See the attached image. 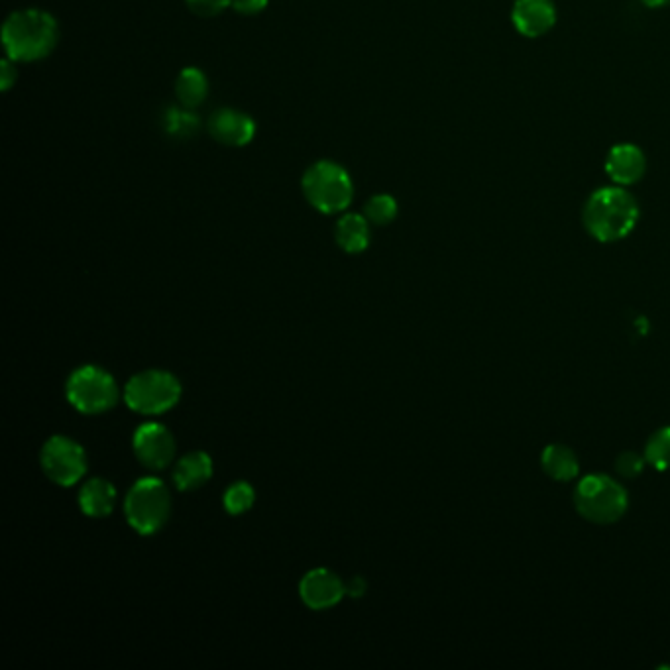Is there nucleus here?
I'll return each mask as SVG.
<instances>
[{
	"mask_svg": "<svg viewBox=\"0 0 670 670\" xmlns=\"http://www.w3.org/2000/svg\"><path fill=\"white\" fill-rule=\"evenodd\" d=\"M59 44L56 18L40 8H22L2 24V48L16 63H34L54 54Z\"/></svg>",
	"mask_w": 670,
	"mask_h": 670,
	"instance_id": "1",
	"label": "nucleus"
},
{
	"mask_svg": "<svg viewBox=\"0 0 670 670\" xmlns=\"http://www.w3.org/2000/svg\"><path fill=\"white\" fill-rule=\"evenodd\" d=\"M588 234L604 244L627 238L639 223V203L621 185H606L596 189L582 213Z\"/></svg>",
	"mask_w": 670,
	"mask_h": 670,
	"instance_id": "2",
	"label": "nucleus"
},
{
	"mask_svg": "<svg viewBox=\"0 0 670 670\" xmlns=\"http://www.w3.org/2000/svg\"><path fill=\"white\" fill-rule=\"evenodd\" d=\"M301 189L307 203L323 213H344L354 201V181L346 168L331 160H319L305 169Z\"/></svg>",
	"mask_w": 670,
	"mask_h": 670,
	"instance_id": "3",
	"label": "nucleus"
},
{
	"mask_svg": "<svg viewBox=\"0 0 670 670\" xmlns=\"http://www.w3.org/2000/svg\"><path fill=\"white\" fill-rule=\"evenodd\" d=\"M576 511L598 525H610L627 511V492L614 478L592 474L578 482L574 490Z\"/></svg>",
	"mask_w": 670,
	"mask_h": 670,
	"instance_id": "4",
	"label": "nucleus"
},
{
	"mask_svg": "<svg viewBox=\"0 0 670 670\" xmlns=\"http://www.w3.org/2000/svg\"><path fill=\"white\" fill-rule=\"evenodd\" d=\"M126 519L130 527L140 535L158 533L169 519L171 498L168 486L158 478H142L138 480L124 503Z\"/></svg>",
	"mask_w": 670,
	"mask_h": 670,
	"instance_id": "5",
	"label": "nucleus"
},
{
	"mask_svg": "<svg viewBox=\"0 0 670 670\" xmlns=\"http://www.w3.org/2000/svg\"><path fill=\"white\" fill-rule=\"evenodd\" d=\"M181 397L179 380L164 370L140 372L126 384L128 407L142 415H158L171 409Z\"/></svg>",
	"mask_w": 670,
	"mask_h": 670,
	"instance_id": "6",
	"label": "nucleus"
},
{
	"mask_svg": "<svg viewBox=\"0 0 670 670\" xmlns=\"http://www.w3.org/2000/svg\"><path fill=\"white\" fill-rule=\"evenodd\" d=\"M67 399L81 413H105L118 401V386L107 370L83 366L67 380Z\"/></svg>",
	"mask_w": 670,
	"mask_h": 670,
	"instance_id": "7",
	"label": "nucleus"
},
{
	"mask_svg": "<svg viewBox=\"0 0 670 670\" xmlns=\"http://www.w3.org/2000/svg\"><path fill=\"white\" fill-rule=\"evenodd\" d=\"M42 468L57 486H73L87 472V454L69 437H52L42 448Z\"/></svg>",
	"mask_w": 670,
	"mask_h": 670,
	"instance_id": "8",
	"label": "nucleus"
},
{
	"mask_svg": "<svg viewBox=\"0 0 670 670\" xmlns=\"http://www.w3.org/2000/svg\"><path fill=\"white\" fill-rule=\"evenodd\" d=\"M134 452L146 468L164 470L175 456L173 435L160 423H146L136 429Z\"/></svg>",
	"mask_w": 670,
	"mask_h": 670,
	"instance_id": "9",
	"label": "nucleus"
},
{
	"mask_svg": "<svg viewBox=\"0 0 670 670\" xmlns=\"http://www.w3.org/2000/svg\"><path fill=\"white\" fill-rule=\"evenodd\" d=\"M557 6L553 0H515L511 22L515 30L529 40L549 34L557 24Z\"/></svg>",
	"mask_w": 670,
	"mask_h": 670,
	"instance_id": "10",
	"label": "nucleus"
},
{
	"mask_svg": "<svg viewBox=\"0 0 670 670\" xmlns=\"http://www.w3.org/2000/svg\"><path fill=\"white\" fill-rule=\"evenodd\" d=\"M209 134L228 148H244L256 136V120L236 109H219L209 116Z\"/></svg>",
	"mask_w": 670,
	"mask_h": 670,
	"instance_id": "11",
	"label": "nucleus"
},
{
	"mask_svg": "<svg viewBox=\"0 0 670 670\" xmlns=\"http://www.w3.org/2000/svg\"><path fill=\"white\" fill-rule=\"evenodd\" d=\"M299 594L311 610H329L342 600L346 586L335 572L327 568H315L303 576Z\"/></svg>",
	"mask_w": 670,
	"mask_h": 670,
	"instance_id": "12",
	"label": "nucleus"
},
{
	"mask_svg": "<svg viewBox=\"0 0 670 670\" xmlns=\"http://www.w3.org/2000/svg\"><path fill=\"white\" fill-rule=\"evenodd\" d=\"M604 169L615 185L627 187L643 179L647 171V158L637 144L621 142V144H615L614 148L608 152Z\"/></svg>",
	"mask_w": 670,
	"mask_h": 670,
	"instance_id": "13",
	"label": "nucleus"
},
{
	"mask_svg": "<svg viewBox=\"0 0 670 670\" xmlns=\"http://www.w3.org/2000/svg\"><path fill=\"white\" fill-rule=\"evenodd\" d=\"M211 476H213V460L205 452L185 454L173 470V482L181 492L199 490L211 480Z\"/></svg>",
	"mask_w": 670,
	"mask_h": 670,
	"instance_id": "14",
	"label": "nucleus"
},
{
	"mask_svg": "<svg viewBox=\"0 0 670 670\" xmlns=\"http://www.w3.org/2000/svg\"><path fill=\"white\" fill-rule=\"evenodd\" d=\"M336 244L346 254H360L370 246V221L358 213H346L335 226Z\"/></svg>",
	"mask_w": 670,
	"mask_h": 670,
	"instance_id": "15",
	"label": "nucleus"
},
{
	"mask_svg": "<svg viewBox=\"0 0 670 670\" xmlns=\"http://www.w3.org/2000/svg\"><path fill=\"white\" fill-rule=\"evenodd\" d=\"M173 89L179 105L195 111L207 101L209 79L199 67H185L179 71Z\"/></svg>",
	"mask_w": 670,
	"mask_h": 670,
	"instance_id": "16",
	"label": "nucleus"
},
{
	"mask_svg": "<svg viewBox=\"0 0 670 670\" xmlns=\"http://www.w3.org/2000/svg\"><path fill=\"white\" fill-rule=\"evenodd\" d=\"M116 502V490L111 482L103 478L89 480L79 494V505L89 517H107L111 515Z\"/></svg>",
	"mask_w": 670,
	"mask_h": 670,
	"instance_id": "17",
	"label": "nucleus"
},
{
	"mask_svg": "<svg viewBox=\"0 0 670 670\" xmlns=\"http://www.w3.org/2000/svg\"><path fill=\"white\" fill-rule=\"evenodd\" d=\"M541 466L545 474L557 482H570L578 476V458L572 448L564 445H549L541 454Z\"/></svg>",
	"mask_w": 670,
	"mask_h": 670,
	"instance_id": "18",
	"label": "nucleus"
},
{
	"mask_svg": "<svg viewBox=\"0 0 670 670\" xmlns=\"http://www.w3.org/2000/svg\"><path fill=\"white\" fill-rule=\"evenodd\" d=\"M162 126L166 134L177 140L193 138L201 128V118L187 107H169L162 116Z\"/></svg>",
	"mask_w": 670,
	"mask_h": 670,
	"instance_id": "19",
	"label": "nucleus"
},
{
	"mask_svg": "<svg viewBox=\"0 0 670 670\" xmlns=\"http://www.w3.org/2000/svg\"><path fill=\"white\" fill-rule=\"evenodd\" d=\"M397 201L388 195V193H380V195H372L366 205H364V217L370 221V224L376 226H388L397 219Z\"/></svg>",
	"mask_w": 670,
	"mask_h": 670,
	"instance_id": "20",
	"label": "nucleus"
},
{
	"mask_svg": "<svg viewBox=\"0 0 670 670\" xmlns=\"http://www.w3.org/2000/svg\"><path fill=\"white\" fill-rule=\"evenodd\" d=\"M645 460L657 468L659 472H665L670 468V427L659 429L645 447Z\"/></svg>",
	"mask_w": 670,
	"mask_h": 670,
	"instance_id": "21",
	"label": "nucleus"
},
{
	"mask_svg": "<svg viewBox=\"0 0 670 670\" xmlns=\"http://www.w3.org/2000/svg\"><path fill=\"white\" fill-rule=\"evenodd\" d=\"M254 498H256V492L250 484L236 482L224 494V507L230 515H240L254 505Z\"/></svg>",
	"mask_w": 670,
	"mask_h": 670,
	"instance_id": "22",
	"label": "nucleus"
},
{
	"mask_svg": "<svg viewBox=\"0 0 670 670\" xmlns=\"http://www.w3.org/2000/svg\"><path fill=\"white\" fill-rule=\"evenodd\" d=\"M185 4L199 18H215L230 8V0H185Z\"/></svg>",
	"mask_w": 670,
	"mask_h": 670,
	"instance_id": "23",
	"label": "nucleus"
},
{
	"mask_svg": "<svg viewBox=\"0 0 670 670\" xmlns=\"http://www.w3.org/2000/svg\"><path fill=\"white\" fill-rule=\"evenodd\" d=\"M645 462H647V460H645L643 456L635 454V452H623V454L617 456V460H615V468H617V472H619L621 476H625V478H635V476H639V474L643 472Z\"/></svg>",
	"mask_w": 670,
	"mask_h": 670,
	"instance_id": "24",
	"label": "nucleus"
},
{
	"mask_svg": "<svg viewBox=\"0 0 670 670\" xmlns=\"http://www.w3.org/2000/svg\"><path fill=\"white\" fill-rule=\"evenodd\" d=\"M270 0H230V8H234L242 16H256L268 8Z\"/></svg>",
	"mask_w": 670,
	"mask_h": 670,
	"instance_id": "25",
	"label": "nucleus"
},
{
	"mask_svg": "<svg viewBox=\"0 0 670 670\" xmlns=\"http://www.w3.org/2000/svg\"><path fill=\"white\" fill-rule=\"evenodd\" d=\"M18 79V71H16V61H12L10 57H4L0 63V89L8 91Z\"/></svg>",
	"mask_w": 670,
	"mask_h": 670,
	"instance_id": "26",
	"label": "nucleus"
},
{
	"mask_svg": "<svg viewBox=\"0 0 670 670\" xmlns=\"http://www.w3.org/2000/svg\"><path fill=\"white\" fill-rule=\"evenodd\" d=\"M366 580L362 578V576H354L350 582H348V586H346V594L348 596H352V598H360V596H364V592H366Z\"/></svg>",
	"mask_w": 670,
	"mask_h": 670,
	"instance_id": "27",
	"label": "nucleus"
},
{
	"mask_svg": "<svg viewBox=\"0 0 670 670\" xmlns=\"http://www.w3.org/2000/svg\"><path fill=\"white\" fill-rule=\"evenodd\" d=\"M647 8H663V6H669L670 0H641Z\"/></svg>",
	"mask_w": 670,
	"mask_h": 670,
	"instance_id": "28",
	"label": "nucleus"
}]
</instances>
